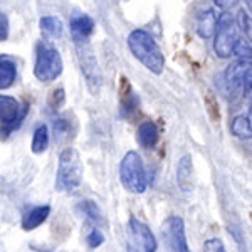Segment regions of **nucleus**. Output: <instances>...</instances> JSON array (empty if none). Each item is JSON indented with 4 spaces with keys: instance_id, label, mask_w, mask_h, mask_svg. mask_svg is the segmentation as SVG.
<instances>
[{
    "instance_id": "obj_1",
    "label": "nucleus",
    "mask_w": 252,
    "mask_h": 252,
    "mask_svg": "<svg viewBox=\"0 0 252 252\" xmlns=\"http://www.w3.org/2000/svg\"><path fill=\"white\" fill-rule=\"evenodd\" d=\"M129 52L133 54L138 63H141L150 72L160 76L165 69V56L161 52L160 46L150 32L143 29H135L129 32L126 39Z\"/></svg>"
},
{
    "instance_id": "obj_2",
    "label": "nucleus",
    "mask_w": 252,
    "mask_h": 252,
    "mask_svg": "<svg viewBox=\"0 0 252 252\" xmlns=\"http://www.w3.org/2000/svg\"><path fill=\"white\" fill-rule=\"evenodd\" d=\"M83 161L76 148L67 146L61 152L58 175H56V190L59 192H74L83 184Z\"/></svg>"
},
{
    "instance_id": "obj_3",
    "label": "nucleus",
    "mask_w": 252,
    "mask_h": 252,
    "mask_svg": "<svg viewBox=\"0 0 252 252\" xmlns=\"http://www.w3.org/2000/svg\"><path fill=\"white\" fill-rule=\"evenodd\" d=\"M120 182L129 193H145L148 187L146 170L141 157L135 150H129L125 153L120 163Z\"/></svg>"
},
{
    "instance_id": "obj_4",
    "label": "nucleus",
    "mask_w": 252,
    "mask_h": 252,
    "mask_svg": "<svg viewBox=\"0 0 252 252\" xmlns=\"http://www.w3.org/2000/svg\"><path fill=\"white\" fill-rule=\"evenodd\" d=\"M63 58L61 52L46 40L37 44L35 47V63H34V76L40 83H52L63 74Z\"/></svg>"
},
{
    "instance_id": "obj_5",
    "label": "nucleus",
    "mask_w": 252,
    "mask_h": 252,
    "mask_svg": "<svg viewBox=\"0 0 252 252\" xmlns=\"http://www.w3.org/2000/svg\"><path fill=\"white\" fill-rule=\"evenodd\" d=\"M237 27V19H234L232 14H229V10L219 15L217 32L214 35V51L217 58L227 59L234 54L235 44L239 40Z\"/></svg>"
},
{
    "instance_id": "obj_6",
    "label": "nucleus",
    "mask_w": 252,
    "mask_h": 252,
    "mask_svg": "<svg viewBox=\"0 0 252 252\" xmlns=\"http://www.w3.org/2000/svg\"><path fill=\"white\" fill-rule=\"evenodd\" d=\"M126 249L128 252H157L158 249L155 234L135 215H131L126 223Z\"/></svg>"
},
{
    "instance_id": "obj_7",
    "label": "nucleus",
    "mask_w": 252,
    "mask_h": 252,
    "mask_svg": "<svg viewBox=\"0 0 252 252\" xmlns=\"http://www.w3.org/2000/svg\"><path fill=\"white\" fill-rule=\"evenodd\" d=\"M29 113V103H20L19 99L7 94L0 96V118H2V140L9 138L15 129L22 126Z\"/></svg>"
},
{
    "instance_id": "obj_8",
    "label": "nucleus",
    "mask_w": 252,
    "mask_h": 252,
    "mask_svg": "<svg viewBox=\"0 0 252 252\" xmlns=\"http://www.w3.org/2000/svg\"><path fill=\"white\" fill-rule=\"evenodd\" d=\"M76 47H78V59H79L81 72H83L84 79H86L88 89L96 96L101 89V84H103V74H101L99 64H97L91 47L88 46V42H78Z\"/></svg>"
},
{
    "instance_id": "obj_9",
    "label": "nucleus",
    "mask_w": 252,
    "mask_h": 252,
    "mask_svg": "<svg viewBox=\"0 0 252 252\" xmlns=\"http://www.w3.org/2000/svg\"><path fill=\"white\" fill-rule=\"evenodd\" d=\"M161 235L173 252H190L185 234V222L178 215H170L161 223Z\"/></svg>"
},
{
    "instance_id": "obj_10",
    "label": "nucleus",
    "mask_w": 252,
    "mask_h": 252,
    "mask_svg": "<svg viewBox=\"0 0 252 252\" xmlns=\"http://www.w3.org/2000/svg\"><path fill=\"white\" fill-rule=\"evenodd\" d=\"M251 69H252L251 59H237L225 69V72H223V83H225L227 94L235 97L242 91L244 81H246V76Z\"/></svg>"
},
{
    "instance_id": "obj_11",
    "label": "nucleus",
    "mask_w": 252,
    "mask_h": 252,
    "mask_svg": "<svg viewBox=\"0 0 252 252\" xmlns=\"http://www.w3.org/2000/svg\"><path fill=\"white\" fill-rule=\"evenodd\" d=\"M120 83V104H121V116L125 120H135L138 111H140V97L135 94L131 89L129 81L121 76Z\"/></svg>"
},
{
    "instance_id": "obj_12",
    "label": "nucleus",
    "mask_w": 252,
    "mask_h": 252,
    "mask_svg": "<svg viewBox=\"0 0 252 252\" xmlns=\"http://www.w3.org/2000/svg\"><path fill=\"white\" fill-rule=\"evenodd\" d=\"M69 27L74 42H88L91 34L94 32V20L86 14H74L69 19Z\"/></svg>"
},
{
    "instance_id": "obj_13",
    "label": "nucleus",
    "mask_w": 252,
    "mask_h": 252,
    "mask_svg": "<svg viewBox=\"0 0 252 252\" xmlns=\"http://www.w3.org/2000/svg\"><path fill=\"white\" fill-rule=\"evenodd\" d=\"M177 184L182 192L189 193L193 189V160L192 155H184L177 165Z\"/></svg>"
},
{
    "instance_id": "obj_14",
    "label": "nucleus",
    "mask_w": 252,
    "mask_h": 252,
    "mask_svg": "<svg viewBox=\"0 0 252 252\" xmlns=\"http://www.w3.org/2000/svg\"><path fill=\"white\" fill-rule=\"evenodd\" d=\"M51 215V207L49 205H39V207H34V209L27 210L26 214L22 215V225L24 230H35L37 227L42 225L44 222L47 220V217Z\"/></svg>"
},
{
    "instance_id": "obj_15",
    "label": "nucleus",
    "mask_w": 252,
    "mask_h": 252,
    "mask_svg": "<svg viewBox=\"0 0 252 252\" xmlns=\"http://www.w3.org/2000/svg\"><path fill=\"white\" fill-rule=\"evenodd\" d=\"M219 26V15L212 9L202 10L197 17V34L202 39H210L215 35Z\"/></svg>"
},
{
    "instance_id": "obj_16",
    "label": "nucleus",
    "mask_w": 252,
    "mask_h": 252,
    "mask_svg": "<svg viewBox=\"0 0 252 252\" xmlns=\"http://www.w3.org/2000/svg\"><path fill=\"white\" fill-rule=\"evenodd\" d=\"M158 138H160L158 126L153 121H141L138 126V143L150 150L158 143Z\"/></svg>"
},
{
    "instance_id": "obj_17",
    "label": "nucleus",
    "mask_w": 252,
    "mask_h": 252,
    "mask_svg": "<svg viewBox=\"0 0 252 252\" xmlns=\"http://www.w3.org/2000/svg\"><path fill=\"white\" fill-rule=\"evenodd\" d=\"M17 78V64L7 54L0 58V89H9Z\"/></svg>"
},
{
    "instance_id": "obj_18",
    "label": "nucleus",
    "mask_w": 252,
    "mask_h": 252,
    "mask_svg": "<svg viewBox=\"0 0 252 252\" xmlns=\"http://www.w3.org/2000/svg\"><path fill=\"white\" fill-rule=\"evenodd\" d=\"M39 27H40V32H42L44 39L49 40V39H58L63 35V31H64V26L61 22V19L54 17V15H46L39 20Z\"/></svg>"
},
{
    "instance_id": "obj_19",
    "label": "nucleus",
    "mask_w": 252,
    "mask_h": 252,
    "mask_svg": "<svg viewBox=\"0 0 252 252\" xmlns=\"http://www.w3.org/2000/svg\"><path fill=\"white\" fill-rule=\"evenodd\" d=\"M52 129H54L56 141H58V143H64V141L71 140V138L74 136L76 126L67 116H61V118H58V120L54 121Z\"/></svg>"
},
{
    "instance_id": "obj_20",
    "label": "nucleus",
    "mask_w": 252,
    "mask_h": 252,
    "mask_svg": "<svg viewBox=\"0 0 252 252\" xmlns=\"http://www.w3.org/2000/svg\"><path fill=\"white\" fill-rule=\"evenodd\" d=\"M49 146V128L47 125L40 123L35 126L34 129V135H32V153H35V155H40V153H44L47 150Z\"/></svg>"
},
{
    "instance_id": "obj_21",
    "label": "nucleus",
    "mask_w": 252,
    "mask_h": 252,
    "mask_svg": "<svg viewBox=\"0 0 252 252\" xmlns=\"http://www.w3.org/2000/svg\"><path fill=\"white\" fill-rule=\"evenodd\" d=\"M78 209L83 212V215H86L88 222L94 223V225L101 227V225H106V220H104V215L101 214L99 207H97L93 200H83L78 205Z\"/></svg>"
},
{
    "instance_id": "obj_22",
    "label": "nucleus",
    "mask_w": 252,
    "mask_h": 252,
    "mask_svg": "<svg viewBox=\"0 0 252 252\" xmlns=\"http://www.w3.org/2000/svg\"><path fill=\"white\" fill-rule=\"evenodd\" d=\"M230 131H232L234 136L237 138H252V126L249 123V120H247V116H235L234 121L230 123Z\"/></svg>"
},
{
    "instance_id": "obj_23",
    "label": "nucleus",
    "mask_w": 252,
    "mask_h": 252,
    "mask_svg": "<svg viewBox=\"0 0 252 252\" xmlns=\"http://www.w3.org/2000/svg\"><path fill=\"white\" fill-rule=\"evenodd\" d=\"M104 242V234L101 232V229L97 225H89L88 232H86V244L89 249H97L99 246H103Z\"/></svg>"
},
{
    "instance_id": "obj_24",
    "label": "nucleus",
    "mask_w": 252,
    "mask_h": 252,
    "mask_svg": "<svg viewBox=\"0 0 252 252\" xmlns=\"http://www.w3.org/2000/svg\"><path fill=\"white\" fill-rule=\"evenodd\" d=\"M237 24H239V27H241V31L244 32V35H246V39L252 44V17L249 15V12H246V10L239 12Z\"/></svg>"
},
{
    "instance_id": "obj_25",
    "label": "nucleus",
    "mask_w": 252,
    "mask_h": 252,
    "mask_svg": "<svg viewBox=\"0 0 252 252\" xmlns=\"http://www.w3.org/2000/svg\"><path fill=\"white\" fill-rule=\"evenodd\" d=\"M64 103H66V93H64V89L63 88L54 89L51 93V96H49V108H51V111H59L64 106Z\"/></svg>"
},
{
    "instance_id": "obj_26",
    "label": "nucleus",
    "mask_w": 252,
    "mask_h": 252,
    "mask_svg": "<svg viewBox=\"0 0 252 252\" xmlns=\"http://www.w3.org/2000/svg\"><path fill=\"white\" fill-rule=\"evenodd\" d=\"M234 54L237 56L239 59H251L252 61V44L249 40L239 37L237 44H235Z\"/></svg>"
},
{
    "instance_id": "obj_27",
    "label": "nucleus",
    "mask_w": 252,
    "mask_h": 252,
    "mask_svg": "<svg viewBox=\"0 0 252 252\" xmlns=\"http://www.w3.org/2000/svg\"><path fill=\"white\" fill-rule=\"evenodd\" d=\"M205 108L209 109V115H210V118H212L214 121L220 120V111H219L217 101H215V97L212 94H207L205 96Z\"/></svg>"
},
{
    "instance_id": "obj_28",
    "label": "nucleus",
    "mask_w": 252,
    "mask_h": 252,
    "mask_svg": "<svg viewBox=\"0 0 252 252\" xmlns=\"http://www.w3.org/2000/svg\"><path fill=\"white\" fill-rule=\"evenodd\" d=\"M204 252H227L220 239H209L204 244Z\"/></svg>"
},
{
    "instance_id": "obj_29",
    "label": "nucleus",
    "mask_w": 252,
    "mask_h": 252,
    "mask_svg": "<svg viewBox=\"0 0 252 252\" xmlns=\"http://www.w3.org/2000/svg\"><path fill=\"white\" fill-rule=\"evenodd\" d=\"M9 39V17L7 14H0V40H7Z\"/></svg>"
},
{
    "instance_id": "obj_30",
    "label": "nucleus",
    "mask_w": 252,
    "mask_h": 252,
    "mask_svg": "<svg viewBox=\"0 0 252 252\" xmlns=\"http://www.w3.org/2000/svg\"><path fill=\"white\" fill-rule=\"evenodd\" d=\"M242 93H244V96H246V97H251V99H252V69H251L249 72H247V76H246Z\"/></svg>"
},
{
    "instance_id": "obj_31",
    "label": "nucleus",
    "mask_w": 252,
    "mask_h": 252,
    "mask_svg": "<svg viewBox=\"0 0 252 252\" xmlns=\"http://www.w3.org/2000/svg\"><path fill=\"white\" fill-rule=\"evenodd\" d=\"M239 3V0H215V5L219 7L222 12L230 10L232 7H235Z\"/></svg>"
},
{
    "instance_id": "obj_32",
    "label": "nucleus",
    "mask_w": 252,
    "mask_h": 252,
    "mask_svg": "<svg viewBox=\"0 0 252 252\" xmlns=\"http://www.w3.org/2000/svg\"><path fill=\"white\" fill-rule=\"evenodd\" d=\"M247 120H249V123L252 126V104H251V108H249V115H247Z\"/></svg>"
},
{
    "instance_id": "obj_33",
    "label": "nucleus",
    "mask_w": 252,
    "mask_h": 252,
    "mask_svg": "<svg viewBox=\"0 0 252 252\" xmlns=\"http://www.w3.org/2000/svg\"><path fill=\"white\" fill-rule=\"evenodd\" d=\"M251 219H252V214H251Z\"/></svg>"
}]
</instances>
